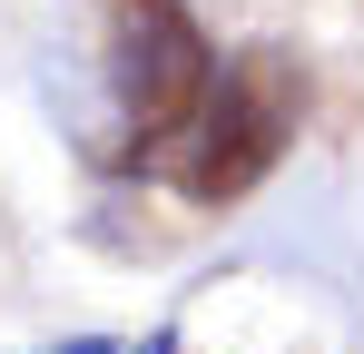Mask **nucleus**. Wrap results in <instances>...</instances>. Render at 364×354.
I'll use <instances>...</instances> for the list:
<instances>
[{
	"label": "nucleus",
	"instance_id": "nucleus-1",
	"mask_svg": "<svg viewBox=\"0 0 364 354\" xmlns=\"http://www.w3.org/2000/svg\"><path fill=\"white\" fill-rule=\"evenodd\" d=\"M296 109H305V89H296V69H286L276 50L227 59V69L207 79L197 118L168 138V177H178V197H197V207H227V197H246L256 177L286 158Z\"/></svg>",
	"mask_w": 364,
	"mask_h": 354
},
{
	"label": "nucleus",
	"instance_id": "nucleus-2",
	"mask_svg": "<svg viewBox=\"0 0 364 354\" xmlns=\"http://www.w3.org/2000/svg\"><path fill=\"white\" fill-rule=\"evenodd\" d=\"M109 79H119L128 138L138 148H168L197 118V99H207L217 50L187 20V0H109Z\"/></svg>",
	"mask_w": 364,
	"mask_h": 354
},
{
	"label": "nucleus",
	"instance_id": "nucleus-3",
	"mask_svg": "<svg viewBox=\"0 0 364 354\" xmlns=\"http://www.w3.org/2000/svg\"><path fill=\"white\" fill-rule=\"evenodd\" d=\"M60 354H178V345H168V335H148V345H99V335H89V345H60Z\"/></svg>",
	"mask_w": 364,
	"mask_h": 354
}]
</instances>
